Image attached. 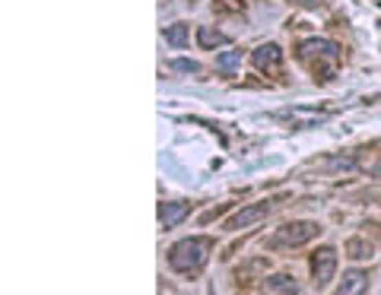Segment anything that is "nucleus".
I'll use <instances>...</instances> for the list:
<instances>
[{
    "label": "nucleus",
    "instance_id": "nucleus-2",
    "mask_svg": "<svg viewBox=\"0 0 381 295\" xmlns=\"http://www.w3.org/2000/svg\"><path fill=\"white\" fill-rule=\"evenodd\" d=\"M321 232L318 222H308V219H298V222H286L283 229H276L274 235L267 238V248H296V245H305L312 238Z\"/></svg>",
    "mask_w": 381,
    "mask_h": 295
},
{
    "label": "nucleus",
    "instance_id": "nucleus-13",
    "mask_svg": "<svg viewBox=\"0 0 381 295\" xmlns=\"http://www.w3.org/2000/svg\"><path fill=\"white\" fill-rule=\"evenodd\" d=\"M347 257H353V261H365V257H372V245L362 241V238H353V241L347 245Z\"/></svg>",
    "mask_w": 381,
    "mask_h": 295
},
{
    "label": "nucleus",
    "instance_id": "nucleus-1",
    "mask_svg": "<svg viewBox=\"0 0 381 295\" xmlns=\"http://www.w3.org/2000/svg\"><path fill=\"white\" fill-rule=\"evenodd\" d=\"M213 251V238H184L168 251V267L178 273H197L210 261Z\"/></svg>",
    "mask_w": 381,
    "mask_h": 295
},
{
    "label": "nucleus",
    "instance_id": "nucleus-10",
    "mask_svg": "<svg viewBox=\"0 0 381 295\" xmlns=\"http://www.w3.org/2000/svg\"><path fill=\"white\" fill-rule=\"evenodd\" d=\"M166 41L172 45V48H184L190 41V29L184 23H175V25H168L166 29Z\"/></svg>",
    "mask_w": 381,
    "mask_h": 295
},
{
    "label": "nucleus",
    "instance_id": "nucleus-6",
    "mask_svg": "<svg viewBox=\"0 0 381 295\" xmlns=\"http://www.w3.org/2000/svg\"><path fill=\"white\" fill-rule=\"evenodd\" d=\"M251 61H254L257 70H276L283 61V51L276 48V45H261V48L251 54Z\"/></svg>",
    "mask_w": 381,
    "mask_h": 295
},
{
    "label": "nucleus",
    "instance_id": "nucleus-4",
    "mask_svg": "<svg viewBox=\"0 0 381 295\" xmlns=\"http://www.w3.org/2000/svg\"><path fill=\"white\" fill-rule=\"evenodd\" d=\"M274 210V200H261V204H251V206H245V210H239V213L232 216V219L226 222V232H239V229H248L251 222H257V219H264L267 213Z\"/></svg>",
    "mask_w": 381,
    "mask_h": 295
},
{
    "label": "nucleus",
    "instance_id": "nucleus-3",
    "mask_svg": "<svg viewBox=\"0 0 381 295\" xmlns=\"http://www.w3.org/2000/svg\"><path fill=\"white\" fill-rule=\"evenodd\" d=\"M334 273H337V251H334V248H321V251H315V257H312V276H315V289L327 286V283L334 279Z\"/></svg>",
    "mask_w": 381,
    "mask_h": 295
},
{
    "label": "nucleus",
    "instance_id": "nucleus-9",
    "mask_svg": "<svg viewBox=\"0 0 381 295\" xmlns=\"http://www.w3.org/2000/svg\"><path fill=\"white\" fill-rule=\"evenodd\" d=\"M267 286L274 289V292H283V295H298L302 289H298L296 276H290V273H274V276L267 279Z\"/></svg>",
    "mask_w": 381,
    "mask_h": 295
},
{
    "label": "nucleus",
    "instance_id": "nucleus-8",
    "mask_svg": "<svg viewBox=\"0 0 381 295\" xmlns=\"http://www.w3.org/2000/svg\"><path fill=\"white\" fill-rule=\"evenodd\" d=\"M188 213H190V204H162V210H159V222H162L166 229H172V226H178Z\"/></svg>",
    "mask_w": 381,
    "mask_h": 295
},
{
    "label": "nucleus",
    "instance_id": "nucleus-5",
    "mask_svg": "<svg viewBox=\"0 0 381 295\" xmlns=\"http://www.w3.org/2000/svg\"><path fill=\"white\" fill-rule=\"evenodd\" d=\"M369 273H362V270H349L347 276H343V283L337 286V292L334 295H365L369 292Z\"/></svg>",
    "mask_w": 381,
    "mask_h": 295
},
{
    "label": "nucleus",
    "instance_id": "nucleus-12",
    "mask_svg": "<svg viewBox=\"0 0 381 295\" xmlns=\"http://www.w3.org/2000/svg\"><path fill=\"white\" fill-rule=\"evenodd\" d=\"M239 64H241V51H226V54L216 58V70H219V74H235Z\"/></svg>",
    "mask_w": 381,
    "mask_h": 295
},
{
    "label": "nucleus",
    "instance_id": "nucleus-16",
    "mask_svg": "<svg viewBox=\"0 0 381 295\" xmlns=\"http://www.w3.org/2000/svg\"><path fill=\"white\" fill-rule=\"evenodd\" d=\"M372 175H375V178H381V162H378V165H375V168H372Z\"/></svg>",
    "mask_w": 381,
    "mask_h": 295
},
{
    "label": "nucleus",
    "instance_id": "nucleus-7",
    "mask_svg": "<svg viewBox=\"0 0 381 295\" xmlns=\"http://www.w3.org/2000/svg\"><path fill=\"white\" fill-rule=\"evenodd\" d=\"M298 51H302V58H312V54H318V58L337 61V45H334V41L312 39V41H302V45H298Z\"/></svg>",
    "mask_w": 381,
    "mask_h": 295
},
{
    "label": "nucleus",
    "instance_id": "nucleus-15",
    "mask_svg": "<svg viewBox=\"0 0 381 295\" xmlns=\"http://www.w3.org/2000/svg\"><path fill=\"white\" fill-rule=\"evenodd\" d=\"M296 3H302V7H318L321 0H296Z\"/></svg>",
    "mask_w": 381,
    "mask_h": 295
},
{
    "label": "nucleus",
    "instance_id": "nucleus-14",
    "mask_svg": "<svg viewBox=\"0 0 381 295\" xmlns=\"http://www.w3.org/2000/svg\"><path fill=\"white\" fill-rule=\"evenodd\" d=\"M172 70H178V74H194V76H197V74H200V64L178 58V61H172Z\"/></svg>",
    "mask_w": 381,
    "mask_h": 295
},
{
    "label": "nucleus",
    "instance_id": "nucleus-11",
    "mask_svg": "<svg viewBox=\"0 0 381 295\" xmlns=\"http://www.w3.org/2000/svg\"><path fill=\"white\" fill-rule=\"evenodd\" d=\"M197 41H200V48H216V45H226L229 39H226L223 32H216V29H210V25H200Z\"/></svg>",
    "mask_w": 381,
    "mask_h": 295
}]
</instances>
